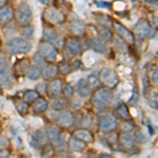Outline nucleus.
<instances>
[{"instance_id":"obj_17","label":"nucleus","mask_w":158,"mask_h":158,"mask_svg":"<svg viewBox=\"0 0 158 158\" xmlns=\"http://www.w3.org/2000/svg\"><path fill=\"white\" fill-rule=\"evenodd\" d=\"M44 131H45V134H47V137H48V139H49V142L51 144L54 143L56 140L59 138L63 133V130H61L57 124H55L54 122H52V121L48 122V123L45 124Z\"/></svg>"},{"instance_id":"obj_36","label":"nucleus","mask_w":158,"mask_h":158,"mask_svg":"<svg viewBox=\"0 0 158 158\" xmlns=\"http://www.w3.org/2000/svg\"><path fill=\"white\" fill-rule=\"evenodd\" d=\"M58 69H59V74L63 76H68L69 74L73 72V67L68 62V61H61L58 64Z\"/></svg>"},{"instance_id":"obj_14","label":"nucleus","mask_w":158,"mask_h":158,"mask_svg":"<svg viewBox=\"0 0 158 158\" xmlns=\"http://www.w3.org/2000/svg\"><path fill=\"white\" fill-rule=\"evenodd\" d=\"M113 27L116 31L117 35H118V36L120 37L124 42L128 43V44H134L135 43V36H134L133 33L128 29V27H126L119 21H114Z\"/></svg>"},{"instance_id":"obj_24","label":"nucleus","mask_w":158,"mask_h":158,"mask_svg":"<svg viewBox=\"0 0 158 158\" xmlns=\"http://www.w3.org/2000/svg\"><path fill=\"white\" fill-rule=\"evenodd\" d=\"M68 106H69V100L67 98L63 97V96L53 98L49 100V109H51V111H54V112L62 111L64 109H68Z\"/></svg>"},{"instance_id":"obj_15","label":"nucleus","mask_w":158,"mask_h":158,"mask_svg":"<svg viewBox=\"0 0 158 158\" xmlns=\"http://www.w3.org/2000/svg\"><path fill=\"white\" fill-rule=\"evenodd\" d=\"M75 93L77 94L78 98L83 99V100H85V99L91 97L92 89L85 78H80L77 82H76Z\"/></svg>"},{"instance_id":"obj_47","label":"nucleus","mask_w":158,"mask_h":158,"mask_svg":"<svg viewBox=\"0 0 158 158\" xmlns=\"http://www.w3.org/2000/svg\"><path fill=\"white\" fill-rule=\"evenodd\" d=\"M7 1H9V0H0V7L6 6V4H7Z\"/></svg>"},{"instance_id":"obj_45","label":"nucleus","mask_w":158,"mask_h":158,"mask_svg":"<svg viewBox=\"0 0 158 158\" xmlns=\"http://www.w3.org/2000/svg\"><path fill=\"white\" fill-rule=\"evenodd\" d=\"M98 158H114L112 155H110V154H106V153H102V154H99Z\"/></svg>"},{"instance_id":"obj_1","label":"nucleus","mask_w":158,"mask_h":158,"mask_svg":"<svg viewBox=\"0 0 158 158\" xmlns=\"http://www.w3.org/2000/svg\"><path fill=\"white\" fill-rule=\"evenodd\" d=\"M113 100V93L111 89L99 88L91 95V103L95 109L103 110L110 106Z\"/></svg>"},{"instance_id":"obj_30","label":"nucleus","mask_w":158,"mask_h":158,"mask_svg":"<svg viewBox=\"0 0 158 158\" xmlns=\"http://www.w3.org/2000/svg\"><path fill=\"white\" fill-rule=\"evenodd\" d=\"M90 45L91 48L93 49L95 52L97 53H103L106 52V42L103 41L102 39H100L99 37H93L90 39Z\"/></svg>"},{"instance_id":"obj_18","label":"nucleus","mask_w":158,"mask_h":158,"mask_svg":"<svg viewBox=\"0 0 158 158\" xmlns=\"http://www.w3.org/2000/svg\"><path fill=\"white\" fill-rule=\"evenodd\" d=\"M31 110L35 115H43L49 110V99L44 96H40L35 102L31 104Z\"/></svg>"},{"instance_id":"obj_12","label":"nucleus","mask_w":158,"mask_h":158,"mask_svg":"<svg viewBox=\"0 0 158 158\" xmlns=\"http://www.w3.org/2000/svg\"><path fill=\"white\" fill-rule=\"evenodd\" d=\"M31 142L36 149H43L45 146L50 143L49 139L45 134L44 128H39L36 129L35 131H33V133L31 134Z\"/></svg>"},{"instance_id":"obj_20","label":"nucleus","mask_w":158,"mask_h":158,"mask_svg":"<svg viewBox=\"0 0 158 158\" xmlns=\"http://www.w3.org/2000/svg\"><path fill=\"white\" fill-rule=\"evenodd\" d=\"M15 10L12 6H4L0 7V25H6L14 19Z\"/></svg>"},{"instance_id":"obj_6","label":"nucleus","mask_w":158,"mask_h":158,"mask_svg":"<svg viewBox=\"0 0 158 158\" xmlns=\"http://www.w3.org/2000/svg\"><path fill=\"white\" fill-rule=\"evenodd\" d=\"M16 22L20 27H29L32 23L33 20V13L31 9L30 4L27 2H21L17 9H15V16H14Z\"/></svg>"},{"instance_id":"obj_41","label":"nucleus","mask_w":158,"mask_h":158,"mask_svg":"<svg viewBox=\"0 0 158 158\" xmlns=\"http://www.w3.org/2000/svg\"><path fill=\"white\" fill-rule=\"evenodd\" d=\"M56 158H75L72 152L64 151L61 153H56Z\"/></svg>"},{"instance_id":"obj_21","label":"nucleus","mask_w":158,"mask_h":158,"mask_svg":"<svg viewBox=\"0 0 158 158\" xmlns=\"http://www.w3.org/2000/svg\"><path fill=\"white\" fill-rule=\"evenodd\" d=\"M70 30L75 37H82L85 34L86 25L80 19H72L70 21Z\"/></svg>"},{"instance_id":"obj_53","label":"nucleus","mask_w":158,"mask_h":158,"mask_svg":"<svg viewBox=\"0 0 158 158\" xmlns=\"http://www.w3.org/2000/svg\"><path fill=\"white\" fill-rule=\"evenodd\" d=\"M1 135H2V133H1V131H0V137H1Z\"/></svg>"},{"instance_id":"obj_29","label":"nucleus","mask_w":158,"mask_h":158,"mask_svg":"<svg viewBox=\"0 0 158 158\" xmlns=\"http://www.w3.org/2000/svg\"><path fill=\"white\" fill-rule=\"evenodd\" d=\"M25 77H27L31 81H36L38 79L42 77V69L38 65H31L30 69L27 70V74H25Z\"/></svg>"},{"instance_id":"obj_8","label":"nucleus","mask_w":158,"mask_h":158,"mask_svg":"<svg viewBox=\"0 0 158 158\" xmlns=\"http://www.w3.org/2000/svg\"><path fill=\"white\" fill-rule=\"evenodd\" d=\"M117 128H118V120L115 114L106 113L99 119V130L104 134L114 132Z\"/></svg>"},{"instance_id":"obj_33","label":"nucleus","mask_w":158,"mask_h":158,"mask_svg":"<svg viewBox=\"0 0 158 158\" xmlns=\"http://www.w3.org/2000/svg\"><path fill=\"white\" fill-rule=\"evenodd\" d=\"M98 34H99V38L102 39L104 42L111 41L112 38H113V34H112L111 30H110L108 27H104L102 24L99 25Z\"/></svg>"},{"instance_id":"obj_44","label":"nucleus","mask_w":158,"mask_h":158,"mask_svg":"<svg viewBox=\"0 0 158 158\" xmlns=\"http://www.w3.org/2000/svg\"><path fill=\"white\" fill-rule=\"evenodd\" d=\"M150 103L153 108H158V94L152 93L151 98H150Z\"/></svg>"},{"instance_id":"obj_39","label":"nucleus","mask_w":158,"mask_h":158,"mask_svg":"<svg viewBox=\"0 0 158 158\" xmlns=\"http://www.w3.org/2000/svg\"><path fill=\"white\" fill-rule=\"evenodd\" d=\"M149 17H150V24H151L155 30L158 29V12L151 13Z\"/></svg>"},{"instance_id":"obj_9","label":"nucleus","mask_w":158,"mask_h":158,"mask_svg":"<svg viewBox=\"0 0 158 158\" xmlns=\"http://www.w3.org/2000/svg\"><path fill=\"white\" fill-rule=\"evenodd\" d=\"M135 35L139 38H153L156 34V30L150 24L147 19H139L134 27Z\"/></svg>"},{"instance_id":"obj_4","label":"nucleus","mask_w":158,"mask_h":158,"mask_svg":"<svg viewBox=\"0 0 158 158\" xmlns=\"http://www.w3.org/2000/svg\"><path fill=\"white\" fill-rule=\"evenodd\" d=\"M42 20L49 27H55V25H60L64 23L65 20H67V16L61 10L57 9L55 6H50L43 11Z\"/></svg>"},{"instance_id":"obj_2","label":"nucleus","mask_w":158,"mask_h":158,"mask_svg":"<svg viewBox=\"0 0 158 158\" xmlns=\"http://www.w3.org/2000/svg\"><path fill=\"white\" fill-rule=\"evenodd\" d=\"M14 83V74L6 55L0 54V85L2 88L12 89Z\"/></svg>"},{"instance_id":"obj_26","label":"nucleus","mask_w":158,"mask_h":158,"mask_svg":"<svg viewBox=\"0 0 158 158\" xmlns=\"http://www.w3.org/2000/svg\"><path fill=\"white\" fill-rule=\"evenodd\" d=\"M115 116L117 118H120L123 121H131L132 116L129 111V108L126 103H119L115 108Z\"/></svg>"},{"instance_id":"obj_46","label":"nucleus","mask_w":158,"mask_h":158,"mask_svg":"<svg viewBox=\"0 0 158 158\" xmlns=\"http://www.w3.org/2000/svg\"><path fill=\"white\" fill-rule=\"evenodd\" d=\"M147 3L149 4H154V6H158V0H144Z\"/></svg>"},{"instance_id":"obj_35","label":"nucleus","mask_w":158,"mask_h":158,"mask_svg":"<svg viewBox=\"0 0 158 158\" xmlns=\"http://www.w3.org/2000/svg\"><path fill=\"white\" fill-rule=\"evenodd\" d=\"M62 96L67 98L68 100H71L75 96V88L71 83H64L62 90Z\"/></svg>"},{"instance_id":"obj_5","label":"nucleus","mask_w":158,"mask_h":158,"mask_svg":"<svg viewBox=\"0 0 158 158\" xmlns=\"http://www.w3.org/2000/svg\"><path fill=\"white\" fill-rule=\"evenodd\" d=\"M54 115L52 116L51 121L57 124L61 130H69L74 127V112L70 109H64L62 111L54 112Z\"/></svg>"},{"instance_id":"obj_3","label":"nucleus","mask_w":158,"mask_h":158,"mask_svg":"<svg viewBox=\"0 0 158 158\" xmlns=\"http://www.w3.org/2000/svg\"><path fill=\"white\" fill-rule=\"evenodd\" d=\"M7 52L13 56H21L29 54L32 50V45L29 40L24 39V38H12L9 40L6 44Z\"/></svg>"},{"instance_id":"obj_42","label":"nucleus","mask_w":158,"mask_h":158,"mask_svg":"<svg viewBox=\"0 0 158 158\" xmlns=\"http://www.w3.org/2000/svg\"><path fill=\"white\" fill-rule=\"evenodd\" d=\"M12 155V150L10 148L0 149V158H10Z\"/></svg>"},{"instance_id":"obj_22","label":"nucleus","mask_w":158,"mask_h":158,"mask_svg":"<svg viewBox=\"0 0 158 158\" xmlns=\"http://www.w3.org/2000/svg\"><path fill=\"white\" fill-rule=\"evenodd\" d=\"M31 63L29 59H20L16 61V63L14 64L13 68V74L15 77H21V76H25L27 70L31 67Z\"/></svg>"},{"instance_id":"obj_28","label":"nucleus","mask_w":158,"mask_h":158,"mask_svg":"<svg viewBox=\"0 0 158 158\" xmlns=\"http://www.w3.org/2000/svg\"><path fill=\"white\" fill-rule=\"evenodd\" d=\"M118 142L122 148H124V149H127V150H130V149H133L135 139L131 134L122 133L120 136H119Z\"/></svg>"},{"instance_id":"obj_23","label":"nucleus","mask_w":158,"mask_h":158,"mask_svg":"<svg viewBox=\"0 0 158 158\" xmlns=\"http://www.w3.org/2000/svg\"><path fill=\"white\" fill-rule=\"evenodd\" d=\"M88 144L85 142L81 141L75 137L71 136L68 139V151L72 152V153H81L86 149Z\"/></svg>"},{"instance_id":"obj_49","label":"nucleus","mask_w":158,"mask_h":158,"mask_svg":"<svg viewBox=\"0 0 158 158\" xmlns=\"http://www.w3.org/2000/svg\"><path fill=\"white\" fill-rule=\"evenodd\" d=\"M83 158H98L97 156H94V155H86V156H85Z\"/></svg>"},{"instance_id":"obj_48","label":"nucleus","mask_w":158,"mask_h":158,"mask_svg":"<svg viewBox=\"0 0 158 158\" xmlns=\"http://www.w3.org/2000/svg\"><path fill=\"white\" fill-rule=\"evenodd\" d=\"M40 2H41L42 4H44V6H48V4L50 3V0H40Z\"/></svg>"},{"instance_id":"obj_13","label":"nucleus","mask_w":158,"mask_h":158,"mask_svg":"<svg viewBox=\"0 0 158 158\" xmlns=\"http://www.w3.org/2000/svg\"><path fill=\"white\" fill-rule=\"evenodd\" d=\"M63 45H64L65 52L72 57L80 55L82 52V44L78 39V37H69L68 39H65Z\"/></svg>"},{"instance_id":"obj_51","label":"nucleus","mask_w":158,"mask_h":158,"mask_svg":"<svg viewBox=\"0 0 158 158\" xmlns=\"http://www.w3.org/2000/svg\"><path fill=\"white\" fill-rule=\"evenodd\" d=\"M2 93H3V88H2V85H0V95H2Z\"/></svg>"},{"instance_id":"obj_31","label":"nucleus","mask_w":158,"mask_h":158,"mask_svg":"<svg viewBox=\"0 0 158 158\" xmlns=\"http://www.w3.org/2000/svg\"><path fill=\"white\" fill-rule=\"evenodd\" d=\"M52 147L54 149L55 153H61L68 151V139L65 138L64 133H62V135L58 138L54 143H52Z\"/></svg>"},{"instance_id":"obj_16","label":"nucleus","mask_w":158,"mask_h":158,"mask_svg":"<svg viewBox=\"0 0 158 158\" xmlns=\"http://www.w3.org/2000/svg\"><path fill=\"white\" fill-rule=\"evenodd\" d=\"M71 136L75 137L81 141L85 142L86 144L89 143H93L95 141V136H94L93 132L91 130H89L88 128H83V127H80V128H76L75 130H73L72 135Z\"/></svg>"},{"instance_id":"obj_43","label":"nucleus","mask_w":158,"mask_h":158,"mask_svg":"<svg viewBox=\"0 0 158 158\" xmlns=\"http://www.w3.org/2000/svg\"><path fill=\"white\" fill-rule=\"evenodd\" d=\"M151 81L156 88H158V67L153 71L152 76H151Z\"/></svg>"},{"instance_id":"obj_50","label":"nucleus","mask_w":158,"mask_h":158,"mask_svg":"<svg viewBox=\"0 0 158 158\" xmlns=\"http://www.w3.org/2000/svg\"><path fill=\"white\" fill-rule=\"evenodd\" d=\"M18 158H27V156L25 154H20Z\"/></svg>"},{"instance_id":"obj_27","label":"nucleus","mask_w":158,"mask_h":158,"mask_svg":"<svg viewBox=\"0 0 158 158\" xmlns=\"http://www.w3.org/2000/svg\"><path fill=\"white\" fill-rule=\"evenodd\" d=\"M15 109L20 116H27L31 111V104L24 101L22 98H18L15 100Z\"/></svg>"},{"instance_id":"obj_40","label":"nucleus","mask_w":158,"mask_h":158,"mask_svg":"<svg viewBox=\"0 0 158 158\" xmlns=\"http://www.w3.org/2000/svg\"><path fill=\"white\" fill-rule=\"evenodd\" d=\"M33 59H34V64H35V65H38V67H40L41 69L48 63L47 61H45V60L41 57V56L38 54V53L34 56V58H33Z\"/></svg>"},{"instance_id":"obj_54","label":"nucleus","mask_w":158,"mask_h":158,"mask_svg":"<svg viewBox=\"0 0 158 158\" xmlns=\"http://www.w3.org/2000/svg\"><path fill=\"white\" fill-rule=\"evenodd\" d=\"M157 57H158V52H157Z\"/></svg>"},{"instance_id":"obj_55","label":"nucleus","mask_w":158,"mask_h":158,"mask_svg":"<svg viewBox=\"0 0 158 158\" xmlns=\"http://www.w3.org/2000/svg\"><path fill=\"white\" fill-rule=\"evenodd\" d=\"M133 1H134V0H133Z\"/></svg>"},{"instance_id":"obj_38","label":"nucleus","mask_w":158,"mask_h":158,"mask_svg":"<svg viewBox=\"0 0 158 158\" xmlns=\"http://www.w3.org/2000/svg\"><path fill=\"white\" fill-rule=\"evenodd\" d=\"M119 129H120L123 133H129L132 130H134V126L130 121H122L121 124L119 126Z\"/></svg>"},{"instance_id":"obj_10","label":"nucleus","mask_w":158,"mask_h":158,"mask_svg":"<svg viewBox=\"0 0 158 158\" xmlns=\"http://www.w3.org/2000/svg\"><path fill=\"white\" fill-rule=\"evenodd\" d=\"M99 78H100L101 85H103L108 89H114L119 83L117 73L109 68H104L101 70L100 74H99Z\"/></svg>"},{"instance_id":"obj_7","label":"nucleus","mask_w":158,"mask_h":158,"mask_svg":"<svg viewBox=\"0 0 158 158\" xmlns=\"http://www.w3.org/2000/svg\"><path fill=\"white\" fill-rule=\"evenodd\" d=\"M38 54L47 61L48 63L54 62L56 61L58 57V49L57 47H55L54 44H52L51 42L43 40L40 41L39 45H38Z\"/></svg>"},{"instance_id":"obj_19","label":"nucleus","mask_w":158,"mask_h":158,"mask_svg":"<svg viewBox=\"0 0 158 158\" xmlns=\"http://www.w3.org/2000/svg\"><path fill=\"white\" fill-rule=\"evenodd\" d=\"M59 75V69L58 64L54 62L47 63L44 67L42 68V78L44 81H50L52 79H55Z\"/></svg>"},{"instance_id":"obj_34","label":"nucleus","mask_w":158,"mask_h":158,"mask_svg":"<svg viewBox=\"0 0 158 158\" xmlns=\"http://www.w3.org/2000/svg\"><path fill=\"white\" fill-rule=\"evenodd\" d=\"M86 80H88L89 85H90L91 89L92 90H97V89L101 88V81H100V78H99V76L97 75L96 73H92L89 75V77L86 78Z\"/></svg>"},{"instance_id":"obj_11","label":"nucleus","mask_w":158,"mask_h":158,"mask_svg":"<svg viewBox=\"0 0 158 158\" xmlns=\"http://www.w3.org/2000/svg\"><path fill=\"white\" fill-rule=\"evenodd\" d=\"M63 85H64V82L59 77L47 81V97L49 99H53L62 96Z\"/></svg>"},{"instance_id":"obj_32","label":"nucleus","mask_w":158,"mask_h":158,"mask_svg":"<svg viewBox=\"0 0 158 158\" xmlns=\"http://www.w3.org/2000/svg\"><path fill=\"white\" fill-rule=\"evenodd\" d=\"M40 94L38 93V92L35 90H32V89H29V90H25L24 93H23V96H22V99H23L24 101H27V103L32 104L33 102H35V101L37 100L38 98L40 97Z\"/></svg>"},{"instance_id":"obj_25","label":"nucleus","mask_w":158,"mask_h":158,"mask_svg":"<svg viewBox=\"0 0 158 158\" xmlns=\"http://www.w3.org/2000/svg\"><path fill=\"white\" fill-rule=\"evenodd\" d=\"M43 36H44V40L51 42L54 44L55 47H59V44H63L59 40V35L56 32L53 27H47L43 31Z\"/></svg>"},{"instance_id":"obj_37","label":"nucleus","mask_w":158,"mask_h":158,"mask_svg":"<svg viewBox=\"0 0 158 158\" xmlns=\"http://www.w3.org/2000/svg\"><path fill=\"white\" fill-rule=\"evenodd\" d=\"M22 36H23L24 39H27V40L32 39L33 36H34V27H31V25L23 27V31H22Z\"/></svg>"},{"instance_id":"obj_52","label":"nucleus","mask_w":158,"mask_h":158,"mask_svg":"<svg viewBox=\"0 0 158 158\" xmlns=\"http://www.w3.org/2000/svg\"><path fill=\"white\" fill-rule=\"evenodd\" d=\"M2 45V40H1V37H0V47Z\"/></svg>"}]
</instances>
